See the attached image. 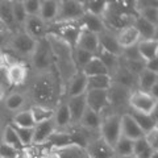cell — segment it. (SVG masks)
I'll return each mask as SVG.
<instances>
[{"label": "cell", "instance_id": "11", "mask_svg": "<svg viewBox=\"0 0 158 158\" xmlns=\"http://www.w3.org/2000/svg\"><path fill=\"white\" fill-rule=\"evenodd\" d=\"M86 104L87 108H90L91 111L102 115L103 112L107 110L108 104V95L107 91L104 90H92V91H86Z\"/></svg>", "mask_w": 158, "mask_h": 158}, {"label": "cell", "instance_id": "49", "mask_svg": "<svg viewBox=\"0 0 158 158\" xmlns=\"http://www.w3.org/2000/svg\"><path fill=\"white\" fill-rule=\"evenodd\" d=\"M145 141L149 144L153 149L157 150V146H158V129H153L150 132H148L144 135Z\"/></svg>", "mask_w": 158, "mask_h": 158}, {"label": "cell", "instance_id": "40", "mask_svg": "<svg viewBox=\"0 0 158 158\" xmlns=\"http://www.w3.org/2000/svg\"><path fill=\"white\" fill-rule=\"evenodd\" d=\"M2 142H3V144H7V145H9V146L15 148V149H16L17 152H23L24 149H25V148L23 146L21 142H20L19 137H17V135H16V132L13 131V128H12L11 125H7L6 129H4Z\"/></svg>", "mask_w": 158, "mask_h": 158}, {"label": "cell", "instance_id": "41", "mask_svg": "<svg viewBox=\"0 0 158 158\" xmlns=\"http://www.w3.org/2000/svg\"><path fill=\"white\" fill-rule=\"evenodd\" d=\"M133 142L132 140H128L125 137H120L118 141L113 146V152H115V156L121 158V157H125V156H131L133 154Z\"/></svg>", "mask_w": 158, "mask_h": 158}, {"label": "cell", "instance_id": "53", "mask_svg": "<svg viewBox=\"0 0 158 158\" xmlns=\"http://www.w3.org/2000/svg\"><path fill=\"white\" fill-rule=\"evenodd\" d=\"M113 158H118V157H113Z\"/></svg>", "mask_w": 158, "mask_h": 158}, {"label": "cell", "instance_id": "25", "mask_svg": "<svg viewBox=\"0 0 158 158\" xmlns=\"http://www.w3.org/2000/svg\"><path fill=\"white\" fill-rule=\"evenodd\" d=\"M79 124H81L83 129H86L88 132H99L100 124H102V115L91 111L90 108H86Z\"/></svg>", "mask_w": 158, "mask_h": 158}, {"label": "cell", "instance_id": "27", "mask_svg": "<svg viewBox=\"0 0 158 158\" xmlns=\"http://www.w3.org/2000/svg\"><path fill=\"white\" fill-rule=\"evenodd\" d=\"M132 25L137 29L141 40H154L156 36H157V27L152 25L150 23L145 21L144 19H141L138 16L135 17Z\"/></svg>", "mask_w": 158, "mask_h": 158}, {"label": "cell", "instance_id": "7", "mask_svg": "<svg viewBox=\"0 0 158 158\" xmlns=\"http://www.w3.org/2000/svg\"><path fill=\"white\" fill-rule=\"evenodd\" d=\"M54 27H57L53 31H49L48 33L56 34L58 38H61L63 42L67 44L71 49H75L79 33H81V25H77L74 23H65V24H56Z\"/></svg>", "mask_w": 158, "mask_h": 158}, {"label": "cell", "instance_id": "29", "mask_svg": "<svg viewBox=\"0 0 158 158\" xmlns=\"http://www.w3.org/2000/svg\"><path fill=\"white\" fill-rule=\"evenodd\" d=\"M46 144L50 145L53 148V150H57V149H61V148H65L67 145H71V138H70L69 132L56 129L52 133V136L48 138Z\"/></svg>", "mask_w": 158, "mask_h": 158}, {"label": "cell", "instance_id": "24", "mask_svg": "<svg viewBox=\"0 0 158 158\" xmlns=\"http://www.w3.org/2000/svg\"><path fill=\"white\" fill-rule=\"evenodd\" d=\"M137 50L140 57L144 59L145 62L154 59L158 56V41L157 38L154 40H141L137 44Z\"/></svg>", "mask_w": 158, "mask_h": 158}, {"label": "cell", "instance_id": "8", "mask_svg": "<svg viewBox=\"0 0 158 158\" xmlns=\"http://www.w3.org/2000/svg\"><path fill=\"white\" fill-rule=\"evenodd\" d=\"M37 41H34L32 37H29L25 32H20L9 40V48L19 54V56H28L31 57L36 48Z\"/></svg>", "mask_w": 158, "mask_h": 158}, {"label": "cell", "instance_id": "21", "mask_svg": "<svg viewBox=\"0 0 158 158\" xmlns=\"http://www.w3.org/2000/svg\"><path fill=\"white\" fill-rule=\"evenodd\" d=\"M67 108L70 112V117H71V123L79 124L81 118L85 113L87 104H86V96L81 95V96H75V98H69L67 100Z\"/></svg>", "mask_w": 158, "mask_h": 158}, {"label": "cell", "instance_id": "45", "mask_svg": "<svg viewBox=\"0 0 158 158\" xmlns=\"http://www.w3.org/2000/svg\"><path fill=\"white\" fill-rule=\"evenodd\" d=\"M11 127L13 128V131L16 132V135L19 137L20 142L23 144L24 148H28L32 145L33 142V128H20L11 124Z\"/></svg>", "mask_w": 158, "mask_h": 158}, {"label": "cell", "instance_id": "39", "mask_svg": "<svg viewBox=\"0 0 158 158\" xmlns=\"http://www.w3.org/2000/svg\"><path fill=\"white\" fill-rule=\"evenodd\" d=\"M12 124L16 127H20V128H34L36 123H34V118H33L31 110H27V111L17 112L16 115L13 116Z\"/></svg>", "mask_w": 158, "mask_h": 158}, {"label": "cell", "instance_id": "30", "mask_svg": "<svg viewBox=\"0 0 158 158\" xmlns=\"http://www.w3.org/2000/svg\"><path fill=\"white\" fill-rule=\"evenodd\" d=\"M95 57L100 59V62L106 66L108 73H110V77H111V74L118 67V65H120V57L113 56V54L103 50V49H100V48H99L98 53L95 54Z\"/></svg>", "mask_w": 158, "mask_h": 158}, {"label": "cell", "instance_id": "36", "mask_svg": "<svg viewBox=\"0 0 158 158\" xmlns=\"http://www.w3.org/2000/svg\"><path fill=\"white\" fill-rule=\"evenodd\" d=\"M0 21H2L4 27L8 28H13L16 25L12 13V4L8 0H2L0 2Z\"/></svg>", "mask_w": 158, "mask_h": 158}, {"label": "cell", "instance_id": "17", "mask_svg": "<svg viewBox=\"0 0 158 158\" xmlns=\"http://www.w3.org/2000/svg\"><path fill=\"white\" fill-rule=\"evenodd\" d=\"M131 91L127 88L116 85V83H111L110 88L107 90L108 95V104L113 107H123L128 104V99H129Z\"/></svg>", "mask_w": 158, "mask_h": 158}, {"label": "cell", "instance_id": "20", "mask_svg": "<svg viewBox=\"0 0 158 158\" xmlns=\"http://www.w3.org/2000/svg\"><path fill=\"white\" fill-rule=\"evenodd\" d=\"M79 49H83L91 54H95L99 50V41H98V34L92 33L87 29H81V33H79V38H78V42H77V46Z\"/></svg>", "mask_w": 158, "mask_h": 158}, {"label": "cell", "instance_id": "19", "mask_svg": "<svg viewBox=\"0 0 158 158\" xmlns=\"http://www.w3.org/2000/svg\"><path fill=\"white\" fill-rule=\"evenodd\" d=\"M6 78H7V82L11 83L12 86H21L27 82L28 69L21 62L15 63V65L9 66L6 70Z\"/></svg>", "mask_w": 158, "mask_h": 158}, {"label": "cell", "instance_id": "48", "mask_svg": "<svg viewBox=\"0 0 158 158\" xmlns=\"http://www.w3.org/2000/svg\"><path fill=\"white\" fill-rule=\"evenodd\" d=\"M19 153L15 148L9 146L7 144H0V158H17Z\"/></svg>", "mask_w": 158, "mask_h": 158}, {"label": "cell", "instance_id": "47", "mask_svg": "<svg viewBox=\"0 0 158 158\" xmlns=\"http://www.w3.org/2000/svg\"><path fill=\"white\" fill-rule=\"evenodd\" d=\"M23 6L27 12V16H38L40 7H41V0H24Z\"/></svg>", "mask_w": 158, "mask_h": 158}, {"label": "cell", "instance_id": "31", "mask_svg": "<svg viewBox=\"0 0 158 158\" xmlns=\"http://www.w3.org/2000/svg\"><path fill=\"white\" fill-rule=\"evenodd\" d=\"M82 73L88 77H96V75H110V73L106 69V66L100 62V59L94 57L87 65L82 69Z\"/></svg>", "mask_w": 158, "mask_h": 158}, {"label": "cell", "instance_id": "10", "mask_svg": "<svg viewBox=\"0 0 158 158\" xmlns=\"http://www.w3.org/2000/svg\"><path fill=\"white\" fill-rule=\"evenodd\" d=\"M23 27H24V32L29 37H32L34 41H40V40L45 38L49 31L48 24L44 23L40 19V16H28Z\"/></svg>", "mask_w": 158, "mask_h": 158}, {"label": "cell", "instance_id": "54", "mask_svg": "<svg viewBox=\"0 0 158 158\" xmlns=\"http://www.w3.org/2000/svg\"><path fill=\"white\" fill-rule=\"evenodd\" d=\"M0 129H2V125H0Z\"/></svg>", "mask_w": 158, "mask_h": 158}, {"label": "cell", "instance_id": "3", "mask_svg": "<svg viewBox=\"0 0 158 158\" xmlns=\"http://www.w3.org/2000/svg\"><path fill=\"white\" fill-rule=\"evenodd\" d=\"M31 61H32V66L38 74H44V73H49L53 71V56H52V50L50 46L46 41V38H42L37 41L36 48L31 56Z\"/></svg>", "mask_w": 158, "mask_h": 158}, {"label": "cell", "instance_id": "22", "mask_svg": "<svg viewBox=\"0 0 158 158\" xmlns=\"http://www.w3.org/2000/svg\"><path fill=\"white\" fill-rule=\"evenodd\" d=\"M58 7H59V2H57V0H41V7H40V15H38L40 19L46 24L54 23L57 19Z\"/></svg>", "mask_w": 158, "mask_h": 158}, {"label": "cell", "instance_id": "15", "mask_svg": "<svg viewBox=\"0 0 158 158\" xmlns=\"http://www.w3.org/2000/svg\"><path fill=\"white\" fill-rule=\"evenodd\" d=\"M98 41H99V48L100 49L113 54V56L121 57L123 49L118 46L117 40H116V34H113L110 29H106V31H103L102 33H99Z\"/></svg>", "mask_w": 158, "mask_h": 158}, {"label": "cell", "instance_id": "28", "mask_svg": "<svg viewBox=\"0 0 158 158\" xmlns=\"http://www.w3.org/2000/svg\"><path fill=\"white\" fill-rule=\"evenodd\" d=\"M129 115L133 117V120L137 123V125L141 128V131L144 132V135L153 129H157V118H154L152 115H146V113H140L132 111Z\"/></svg>", "mask_w": 158, "mask_h": 158}, {"label": "cell", "instance_id": "52", "mask_svg": "<svg viewBox=\"0 0 158 158\" xmlns=\"http://www.w3.org/2000/svg\"><path fill=\"white\" fill-rule=\"evenodd\" d=\"M121 158H137V157H135L133 154H131V156H125V157H121Z\"/></svg>", "mask_w": 158, "mask_h": 158}, {"label": "cell", "instance_id": "4", "mask_svg": "<svg viewBox=\"0 0 158 158\" xmlns=\"http://www.w3.org/2000/svg\"><path fill=\"white\" fill-rule=\"evenodd\" d=\"M85 15V7L83 2L77 0H63L59 2L58 13L56 19V24H65V23H74L79 21Z\"/></svg>", "mask_w": 158, "mask_h": 158}, {"label": "cell", "instance_id": "18", "mask_svg": "<svg viewBox=\"0 0 158 158\" xmlns=\"http://www.w3.org/2000/svg\"><path fill=\"white\" fill-rule=\"evenodd\" d=\"M65 90L67 92L69 98L85 95L87 91V77L81 70H78L75 75L71 78V81L69 82V85L66 86Z\"/></svg>", "mask_w": 158, "mask_h": 158}, {"label": "cell", "instance_id": "1", "mask_svg": "<svg viewBox=\"0 0 158 158\" xmlns=\"http://www.w3.org/2000/svg\"><path fill=\"white\" fill-rule=\"evenodd\" d=\"M45 38L52 50L53 69L58 75L62 88L65 90L69 82L71 81V78L78 71L73 59V49L53 33H48Z\"/></svg>", "mask_w": 158, "mask_h": 158}, {"label": "cell", "instance_id": "32", "mask_svg": "<svg viewBox=\"0 0 158 158\" xmlns=\"http://www.w3.org/2000/svg\"><path fill=\"white\" fill-rule=\"evenodd\" d=\"M53 121L56 128H66L71 124V117H70V112H69L67 104L58 106V108L54 111V116H53Z\"/></svg>", "mask_w": 158, "mask_h": 158}, {"label": "cell", "instance_id": "34", "mask_svg": "<svg viewBox=\"0 0 158 158\" xmlns=\"http://www.w3.org/2000/svg\"><path fill=\"white\" fill-rule=\"evenodd\" d=\"M112 83L110 75H96L87 78V91L92 90H104L107 91Z\"/></svg>", "mask_w": 158, "mask_h": 158}, {"label": "cell", "instance_id": "16", "mask_svg": "<svg viewBox=\"0 0 158 158\" xmlns=\"http://www.w3.org/2000/svg\"><path fill=\"white\" fill-rule=\"evenodd\" d=\"M57 128L54 125L53 118L44 123H38L33 128V142L32 145H44L46 144L48 138L52 136V133L56 131Z\"/></svg>", "mask_w": 158, "mask_h": 158}, {"label": "cell", "instance_id": "50", "mask_svg": "<svg viewBox=\"0 0 158 158\" xmlns=\"http://www.w3.org/2000/svg\"><path fill=\"white\" fill-rule=\"evenodd\" d=\"M145 69L153 73H158V59L154 58V59H150V61L145 62Z\"/></svg>", "mask_w": 158, "mask_h": 158}, {"label": "cell", "instance_id": "23", "mask_svg": "<svg viewBox=\"0 0 158 158\" xmlns=\"http://www.w3.org/2000/svg\"><path fill=\"white\" fill-rule=\"evenodd\" d=\"M79 25L83 29H87L95 34L102 33L103 31H106V25H104V21H103L102 17H98V16H94L91 13H87L85 12V15L82 16V19L79 20Z\"/></svg>", "mask_w": 158, "mask_h": 158}, {"label": "cell", "instance_id": "6", "mask_svg": "<svg viewBox=\"0 0 158 158\" xmlns=\"http://www.w3.org/2000/svg\"><path fill=\"white\" fill-rule=\"evenodd\" d=\"M128 106L132 108V111L140 113H150L157 110V98L152 96L149 92H144L140 90H135L129 94Z\"/></svg>", "mask_w": 158, "mask_h": 158}, {"label": "cell", "instance_id": "43", "mask_svg": "<svg viewBox=\"0 0 158 158\" xmlns=\"http://www.w3.org/2000/svg\"><path fill=\"white\" fill-rule=\"evenodd\" d=\"M6 107L9 111H19L25 104V98L20 92H12L6 98Z\"/></svg>", "mask_w": 158, "mask_h": 158}, {"label": "cell", "instance_id": "42", "mask_svg": "<svg viewBox=\"0 0 158 158\" xmlns=\"http://www.w3.org/2000/svg\"><path fill=\"white\" fill-rule=\"evenodd\" d=\"M94 57H95L94 54L88 53L86 50H83V49H79V48L73 49V59H74V63H75V66H77L78 70L81 69V71H82V69L85 67Z\"/></svg>", "mask_w": 158, "mask_h": 158}, {"label": "cell", "instance_id": "46", "mask_svg": "<svg viewBox=\"0 0 158 158\" xmlns=\"http://www.w3.org/2000/svg\"><path fill=\"white\" fill-rule=\"evenodd\" d=\"M11 4H12V13H13V19L16 25H24L28 16H27L25 9H24L23 2L16 0V2H11Z\"/></svg>", "mask_w": 158, "mask_h": 158}, {"label": "cell", "instance_id": "33", "mask_svg": "<svg viewBox=\"0 0 158 158\" xmlns=\"http://www.w3.org/2000/svg\"><path fill=\"white\" fill-rule=\"evenodd\" d=\"M53 152L57 156V158H87L86 150L77 145H67Z\"/></svg>", "mask_w": 158, "mask_h": 158}, {"label": "cell", "instance_id": "12", "mask_svg": "<svg viewBox=\"0 0 158 158\" xmlns=\"http://www.w3.org/2000/svg\"><path fill=\"white\" fill-rule=\"evenodd\" d=\"M111 79L113 83L127 88V90H129L131 92L135 90H138L137 88V77L135 74H132L129 70H127L121 63L118 65L116 70L111 74Z\"/></svg>", "mask_w": 158, "mask_h": 158}, {"label": "cell", "instance_id": "5", "mask_svg": "<svg viewBox=\"0 0 158 158\" xmlns=\"http://www.w3.org/2000/svg\"><path fill=\"white\" fill-rule=\"evenodd\" d=\"M99 133L103 140L110 146H115V144L121 137V118L118 115H108L102 117V124Z\"/></svg>", "mask_w": 158, "mask_h": 158}, {"label": "cell", "instance_id": "2", "mask_svg": "<svg viewBox=\"0 0 158 158\" xmlns=\"http://www.w3.org/2000/svg\"><path fill=\"white\" fill-rule=\"evenodd\" d=\"M61 87V82L58 79L56 71H49L44 74H38L36 81L32 87V96L33 100L37 103V106L50 107L56 102V99L59 94L58 88Z\"/></svg>", "mask_w": 158, "mask_h": 158}, {"label": "cell", "instance_id": "9", "mask_svg": "<svg viewBox=\"0 0 158 158\" xmlns=\"http://www.w3.org/2000/svg\"><path fill=\"white\" fill-rule=\"evenodd\" d=\"M85 150H86L87 158H113V157H116L115 152H113V148L108 145L100 136L92 138L87 144V146L85 148Z\"/></svg>", "mask_w": 158, "mask_h": 158}, {"label": "cell", "instance_id": "14", "mask_svg": "<svg viewBox=\"0 0 158 158\" xmlns=\"http://www.w3.org/2000/svg\"><path fill=\"white\" fill-rule=\"evenodd\" d=\"M116 40H117V44L123 50L124 49H129L132 46H136L138 42L141 41V37L138 34L137 29L133 27V25H129V27H125L117 31L116 33Z\"/></svg>", "mask_w": 158, "mask_h": 158}, {"label": "cell", "instance_id": "37", "mask_svg": "<svg viewBox=\"0 0 158 158\" xmlns=\"http://www.w3.org/2000/svg\"><path fill=\"white\" fill-rule=\"evenodd\" d=\"M156 152L157 150H154L148 144L144 137L133 142V156L137 158H152V156Z\"/></svg>", "mask_w": 158, "mask_h": 158}, {"label": "cell", "instance_id": "13", "mask_svg": "<svg viewBox=\"0 0 158 158\" xmlns=\"http://www.w3.org/2000/svg\"><path fill=\"white\" fill-rule=\"evenodd\" d=\"M121 118V136L128 138L132 141H137L140 138L144 137V132L141 131V128L137 125V123L133 120V117L129 113H124Z\"/></svg>", "mask_w": 158, "mask_h": 158}, {"label": "cell", "instance_id": "26", "mask_svg": "<svg viewBox=\"0 0 158 158\" xmlns=\"http://www.w3.org/2000/svg\"><path fill=\"white\" fill-rule=\"evenodd\" d=\"M158 83V73H153L149 70L142 71L137 77V88L144 92H150Z\"/></svg>", "mask_w": 158, "mask_h": 158}, {"label": "cell", "instance_id": "51", "mask_svg": "<svg viewBox=\"0 0 158 158\" xmlns=\"http://www.w3.org/2000/svg\"><path fill=\"white\" fill-rule=\"evenodd\" d=\"M4 95H6V88H4L3 85H0V102L4 99Z\"/></svg>", "mask_w": 158, "mask_h": 158}, {"label": "cell", "instance_id": "35", "mask_svg": "<svg viewBox=\"0 0 158 158\" xmlns=\"http://www.w3.org/2000/svg\"><path fill=\"white\" fill-rule=\"evenodd\" d=\"M83 7H85V12L98 17H103V15L107 11L108 2L106 0H88V2H83Z\"/></svg>", "mask_w": 158, "mask_h": 158}, {"label": "cell", "instance_id": "38", "mask_svg": "<svg viewBox=\"0 0 158 158\" xmlns=\"http://www.w3.org/2000/svg\"><path fill=\"white\" fill-rule=\"evenodd\" d=\"M31 112L33 115L34 123L38 124V123H44L48 120H52L54 116V110L50 107H44V106H33L31 108Z\"/></svg>", "mask_w": 158, "mask_h": 158}, {"label": "cell", "instance_id": "44", "mask_svg": "<svg viewBox=\"0 0 158 158\" xmlns=\"http://www.w3.org/2000/svg\"><path fill=\"white\" fill-rule=\"evenodd\" d=\"M137 16L144 19L145 21L150 23L152 25L157 27L158 25V8L157 6H152V7H145L137 11Z\"/></svg>", "mask_w": 158, "mask_h": 158}]
</instances>
